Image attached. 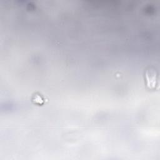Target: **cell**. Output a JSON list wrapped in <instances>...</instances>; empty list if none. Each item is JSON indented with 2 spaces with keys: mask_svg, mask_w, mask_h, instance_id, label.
I'll list each match as a JSON object with an SVG mask.
<instances>
[{
  "mask_svg": "<svg viewBox=\"0 0 160 160\" xmlns=\"http://www.w3.org/2000/svg\"><path fill=\"white\" fill-rule=\"evenodd\" d=\"M144 78L147 87L149 89H154L158 83L157 71L153 68L147 69L144 73Z\"/></svg>",
  "mask_w": 160,
  "mask_h": 160,
  "instance_id": "6da1fadb",
  "label": "cell"
},
{
  "mask_svg": "<svg viewBox=\"0 0 160 160\" xmlns=\"http://www.w3.org/2000/svg\"><path fill=\"white\" fill-rule=\"evenodd\" d=\"M32 101L36 104H39V105H41L44 103V101L43 98L38 94H35L34 95H33L32 98Z\"/></svg>",
  "mask_w": 160,
  "mask_h": 160,
  "instance_id": "7a4b0ae2",
  "label": "cell"
}]
</instances>
